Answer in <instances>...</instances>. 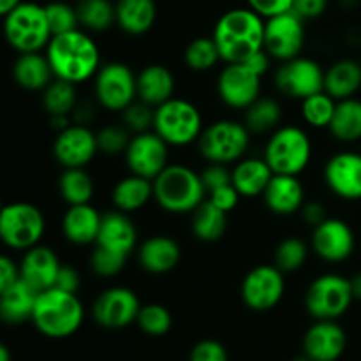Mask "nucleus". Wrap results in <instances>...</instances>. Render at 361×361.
Listing matches in <instances>:
<instances>
[{
    "label": "nucleus",
    "instance_id": "1",
    "mask_svg": "<svg viewBox=\"0 0 361 361\" xmlns=\"http://www.w3.org/2000/svg\"><path fill=\"white\" fill-rule=\"evenodd\" d=\"M44 51L55 78L74 85L92 80L101 69V49L81 28L53 35Z\"/></svg>",
    "mask_w": 361,
    "mask_h": 361
},
{
    "label": "nucleus",
    "instance_id": "2",
    "mask_svg": "<svg viewBox=\"0 0 361 361\" xmlns=\"http://www.w3.org/2000/svg\"><path fill=\"white\" fill-rule=\"evenodd\" d=\"M264 20L250 7L226 11L214 28L215 44L226 63L245 62L254 53L264 49Z\"/></svg>",
    "mask_w": 361,
    "mask_h": 361
},
{
    "label": "nucleus",
    "instance_id": "3",
    "mask_svg": "<svg viewBox=\"0 0 361 361\" xmlns=\"http://www.w3.org/2000/svg\"><path fill=\"white\" fill-rule=\"evenodd\" d=\"M83 316V305L76 293L51 288L39 293L32 323L46 337L66 338L80 330Z\"/></svg>",
    "mask_w": 361,
    "mask_h": 361
},
{
    "label": "nucleus",
    "instance_id": "4",
    "mask_svg": "<svg viewBox=\"0 0 361 361\" xmlns=\"http://www.w3.org/2000/svg\"><path fill=\"white\" fill-rule=\"evenodd\" d=\"M204 194L201 175L183 164H169L154 180L155 201L169 214H192L204 201Z\"/></svg>",
    "mask_w": 361,
    "mask_h": 361
},
{
    "label": "nucleus",
    "instance_id": "5",
    "mask_svg": "<svg viewBox=\"0 0 361 361\" xmlns=\"http://www.w3.org/2000/svg\"><path fill=\"white\" fill-rule=\"evenodd\" d=\"M4 35L7 44L18 53H37L46 49L53 34L44 6L21 2L4 16Z\"/></svg>",
    "mask_w": 361,
    "mask_h": 361
},
{
    "label": "nucleus",
    "instance_id": "6",
    "mask_svg": "<svg viewBox=\"0 0 361 361\" xmlns=\"http://www.w3.org/2000/svg\"><path fill=\"white\" fill-rule=\"evenodd\" d=\"M263 157L275 175L298 176L312 159L309 134L296 126L279 127L268 140Z\"/></svg>",
    "mask_w": 361,
    "mask_h": 361
},
{
    "label": "nucleus",
    "instance_id": "7",
    "mask_svg": "<svg viewBox=\"0 0 361 361\" xmlns=\"http://www.w3.org/2000/svg\"><path fill=\"white\" fill-rule=\"evenodd\" d=\"M154 130L169 147H187L203 134V116L190 101L173 97L155 108Z\"/></svg>",
    "mask_w": 361,
    "mask_h": 361
},
{
    "label": "nucleus",
    "instance_id": "8",
    "mask_svg": "<svg viewBox=\"0 0 361 361\" xmlns=\"http://www.w3.org/2000/svg\"><path fill=\"white\" fill-rule=\"evenodd\" d=\"M250 130L236 120H219L208 126L197 140L200 154L212 164H236L245 157Z\"/></svg>",
    "mask_w": 361,
    "mask_h": 361
},
{
    "label": "nucleus",
    "instance_id": "9",
    "mask_svg": "<svg viewBox=\"0 0 361 361\" xmlns=\"http://www.w3.org/2000/svg\"><path fill=\"white\" fill-rule=\"evenodd\" d=\"M46 231L41 208L27 201H14L0 212V238L9 249L28 250L39 245Z\"/></svg>",
    "mask_w": 361,
    "mask_h": 361
},
{
    "label": "nucleus",
    "instance_id": "10",
    "mask_svg": "<svg viewBox=\"0 0 361 361\" xmlns=\"http://www.w3.org/2000/svg\"><path fill=\"white\" fill-rule=\"evenodd\" d=\"M355 300L351 279L324 274L309 286L305 295L307 312L317 321H335L348 312Z\"/></svg>",
    "mask_w": 361,
    "mask_h": 361
},
{
    "label": "nucleus",
    "instance_id": "11",
    "mask_svg": "<svg viewBox=\"0 0 361 361\" xmlns=\"http://www.w3.org/2000/svg\"><path fill=\"white\" fill-rule=\"evenodd\" d=\"M94 92L102 108L122 113L136 101L137 74H134L127 63H104L94 78Z\"/></svg>",
    "mask_w": 361,
    "mask_h": 361
},
{
    "label": "nucleus",
    "instance_id": "12",
    "mask_svg": "<svg viewBox=\"0 0 361 361\" xmlns=\"http://www.w3.org/2000/svg\"><path fill=\"white\" fill-rule=\"evenodd\" d=\"M295 11L268 18L264 23V49L271 59L288 62L302 53L305 44V25Z\"/></svg>",
    "mask_w": 361,
    "mask_h": 361
},
{
    "label": "nucleus",
    "instance_id": "13",
    "mask_svg": "<svg viewBox=\"0 0 361 361\" xmlns=\"http://www.w3.org/2000/svg\"><path fill=\"white\" fill-rule=\"evenodd\" d=\"M286 291L284 271L275 264H259L242 282V300L250 310L267 312L279 305Z\"/></svg>",
    "mask_w": 361,
    "mask_h": 361
},
{
    "label": "nucleus",
    "instance_id": "14",
    "mask_svg": "<svg viewBox=\"0 0 361 361\" xmlns=\"http://www.w3.org/2000/svg\"><path fill=\"white\" fill-rule=\"evenodd\" d=\"M324 74L326 71H323L316 60L300 55L282 62L275 73V85L288 97L303 101L324 90Z\"/></svg>",
    "mask_w": 361,
    "mask_h": 361
},
{
    "label": "nucleus",
    "instance_id": "15",
    "mask_svg": "<svg viewBox=\"0 0 361 361\" xmlns=\"http://www.w3.org/2000/svg\"><path fill=\"white\" fill-rule=\"evenodd\" d=\"M140 310L141 303L136 293L129 288L115 286V288L102 291L95 298L92 316H94L95 323L101 324L102 328L120 330V328L136 323Z\"/></svg>",
    "mask_w": 361,
    "mask_h": 361
},
{
    "label": "nucleus",
    "instance_id": "16",
    "mask_svg": "<svg viewBox=\"0 0 361 361\" xmlns=\"http://www.w3.org/2000/svg\"><path fill=\"white\" fill-rule=\"evenodd\" d=\"M168 148L169 145L155 130L154 133L147 130V133L134 134L126 154H123L129 171L154 182L169 166Z\"/></svg>",
    "mask_w": 361,
    "mask_h": 361
},
{
    "label": "nucleus",
    "instance_id": "17",
    "mask_svg": "<svg viewBox=\"0 0 361 361\" xmlns=\"http://www.w3.org/2000/svg\"><path fill=\"white\" fill-rule=\"evenodd\" d=\"M261 78L247 63H226L217 80L221 101L233 109H247L261 95Z\"/></svg>",
    "mask_w": 361,
    "mask_h": 361
},
{
    "label": "nucleus",
    "instance_id": "18",
    "mask_svg": "<svg viewBox=\"0 0 361 361\" xmlns=\"http://www.w3.org/2000/svg\"><path fill=\"white\" fill-rule=\"evenodd\" d=\"M97 152V136L81 123H71L67 129L60 130L53 143V155L63 169L85 168Z\"/></svg>",
    "mask_w": 361,
    "mask_h": 361
},
{
    "label": "nucleus",
    "instance_id": "19",
    "mask_svg": "<svg viewBox=\"0 0 361 361\" xmlns=\"http://www.w3.org/2000/svg\"><path fill=\"white\" fill-rule=\"evenodd\" d=\"M355 233L348 222L328 217L314 228L312 249L321 259L328 263L345 261L355 250Z\"/></svg>",
    "mask_w": 361,
    "mask_h": 361
},
{
    "label": "nucleus",
    "instance_id": "20",
    "mask_svg": "<svg viewBox=\"0 0 361 361\" xmlns=\"http://www.w3.org/2000/svg\"><path fill=\"white\" fill-rule=\"evenodd\" d=\"M324 182L342 200H361V154L341 152L324 166Z\"/></svg>",
    "mask_w": 361,
    "mask_h": 361
},
{
    "label": "nucleus",
    "instance_id": "21",
    "mask_svg": "<svg viewBox=\"0 0 361 361\" xmlns=\"http://www.w3.org/2000/svg\"><path fill=\"white\" fill-rule=\"evenodd\" d=\"M60 268H62V263L55 250L41 243L25 250L20 261L21 279L39 293L55 288Z\"/></svg>",
    "mask_w": 361,
    "mask_h": 361
},
{
    "label": "nucleus",
    "instance_id": "22",
    "mask_svg": "<svg viewBox=\"0 0 361 361\" xmlns=\"http://www.w3.org/2000/svg\"><path fill=\"white\" fill-rule=\"evenodd\" d=\"M348 338L335 321H317L303 337V355L312 361H337L344 353Z\"/></svg>",
    "mask_w": 361,
    "mask_h": 361
},
{
    "label": "nucleus",
    "instance_id": "23",
    "mask_svg": "<svg viewBox=\"0 0 361 361\" xmlns=\"http://www.w3.org/2000/svg\"><path fill=\"white\" fill-rule=\"evenodd\" d=\"M95 245L129 257L137 247L136 226L130 221L129 214L122 210L102 214L101 229H99Z\"/></svg>",
    "mask_w": 361,
    "mask_h": 361
},
{
    "label": "nucleus",
    "instance_id": "24",
    "mask_svg": "<svg viewBox=\"0 0 361 361\" xmlns=\"http://www.w3.org/2000/svg\"><path fill=\"white\" fill-rule=\"evenodd\" d=\"M180 257H182V250L178 243L164 235L147 238L137 247V259H140L141 268L148 274L162 275L175 270L176 264L180 263Z\"/></svg>",
    "mask_w": 361,
    "mask_h": 361
},
{
    "label": "nucleus",
    "instance_id": "25",
    "mask_svg": "<svg viewBox=\"0 0 361 361\" xmlns=\"http://www.w3.org/2000/svg\"><path fill=\"white\" fill-rule=\"evenodd\" d=\"M101 221L102 215L90 203L74 204L63 214L62 233L74 245H90L97 240Z\"/></svg>",
    "mask_w": 361,
    "mask_h": 361
},
{
    "label": "nucleus",
    "instance_id": "26",
    "mask_svg": "<svg viewBox=\"0 0 361 361\" xmlns=\"http://www.w3.org/2000/svg\"><path fill=\"white\" fill-rule=\"evenodd\" d=\"M268 210L277 215H293L303 207L305 192L298 176L274 175L263 194Z\"/></svg>",
    "mask_w": 361,
    "mask_h": 361
},
{
    "label": "nucleus",
    "instance_id": "27",
    "mask_svg": "<svg viewBox=\"0 0 361 361\" xmlns=\"http://www.w3.org/2000/svg\"><path fill=\"white\" fill-rule=\"evenodd\" d=\"M175 94V76L162 63H150L137 74V99L152 108L164 104Z\"/></svg>",
    "mask_w": 361,
    "mask_h": 361
},
{
    "label": "nucleus",
    "instance_id": "28",
    "mask_svg": "<svg viewBox=\"0 0 361 361\" xmlns=\"http://www.w3.org/2000/svg\"><path fill=\"white\" fill-rule=\"evenodd\" d=\"M39 291H35L30 284L20 279L0 291V316L7 324H21L25 321H32L35 303H37Z\"/></svg>",
    "mask_w": 361,
    "mask_h": 361
},
{
    "label": "nucleus",
    "instance_id": "29",
    "mask_svg": "<svg viewBox=\"0 0 361 361\" xmlns=\"http://www.w3.org/2000/svg\"><path fill=\"white\" fill-rule=\"evenodd\" d=\"M274 175V169L268 166L264 157L242 159L231 169L233 185H235V189L238 190L242 197L263 196Z\"/></svg>",
    "mask_w": 361,
    "mask_h": 361
},
{
    "label": "nucleus",
    "instance_id": "30",
    "mask_svg": "<svg viewBox=\"0 0 361 361\" xmlns=\"http://www.w3.org/2000/svg\"><path fill=\"white\" fill-rule=\"evenodd\" d=\"M13 78L25 90L39 92L55 80V74L46 53H20L13 63Z\"/></svg>",
    "mask_w": 361,
    "mask_h": 361
},
{
    "label": "nucleus",
    "instance_id": "31",
    "mask_svg": "<svg viewBox=\"0 0 361 361\" xmlns=\"http://www.w3.org/2000/svg\"><path fill=\"white\" fill-rule=\"evenodd\" d=\"M116 25L129 35H143L157 20L155 0H116Z\"/></svg>",
    "mask_w": 361,
    "mask_h": 361
},
{
    "label": "nucleus",
    "instance_id": "32",
    "mask_svg": "<svg viewBox=\"0 0 361 361\" xmlns=\"http://www.w3.org/2000/svg\"><path fill=\"white\" fill-rule=\"evenodd\" d=\"M361 87V66L355 60H338L324 74V92L335 101L355 97Z\"/></svg>",
    "mask_w": 361,
    "mask_h": 361
},
{
    "label": "nucleus",
    "instance_id": "33",
    "mask_svg": "<svg viewBox=\"0 0 361 361\" xmlns=\"http://www.w3.org/2000/svg\"><path fill=\"white\" fill-rule=\"evenodd\" d=\"M150 197H154V182L134 173L120 180L113 187L111 192L116 210H122L126 214H133L143 208L150 201Z\"/></svg>",
    "mask_w": 361,
    "mask_h": 361
},
{
    "label": "nucleus",
    "instance_id": "34",
    "mask_svg": "<svg viewBox=\"0 0 361 361\" xmlns=\"http://www.w3.org/2000/svg\"><path fill=\"white\" fill-rule=\"evenodd\" d=\"M192 235L201 242H217L228 229V214L215 207L210 200L203 201L192 212Z\"/></svg>",
    "mask_w": 361,
    "mask_h": 361
},
{
    "label": "nucleus",
    "instance_id": "35",
    "mask_svg": "<svg viewBox=\"0 0 361 361\" xmlns=\"http://www.w3.org/2000/svg\"><path fill=\"white\" fill-rule=\"evenodd\" d=\"M330 133L337 137L338 141H351L361 140V101L360 99H344L337 101L335 115L330 123Z\"/></svg>",
    "mask_w": 361,
    "mask_h": 361
},
{
    "label": "nucleus",
    "instance_id": "36",
    "mask_svg": "<svg viewBox=\"0 0 361 361\" xmlns=\"http://www.w3.org/2000/svg\"><path fill=\"white\" fill-rule=\"evenodd\" d=\"M42 106L49 116H71L78 106L76 85L55 78L42 90Z\"/></svg>",
    "mask_w": 361,
    "mask_h": 361
},
{
    "label": "nucleus",
    "instance_id": "37",
    "mask_svg": "<svg viewBox=\"0 0 361 361\" xmlns=\"http://www.w3.org/2000/svg\"><path fill=\"white\" fill-rule=\"evenodd\" d=\"M59 190L69 207L90 203L94 196V180L85 168H67L60 175Z\"/></svg>",
    "mask_w": 361,
    "mask_h": 361
},
{
    "label": "nucleus",
    "instance_id": "38",
    "mask_svg": "<svg viewBox=\"0 0 361 361\" xmlns=\"http://www.w3.org/2000/svg\"><path fill=\"white\" fill-rule=\"evenodd\" d=\"M76 9L80 27L88 32H104L116 25V7L111 0H81Z\"/></svg>",
    "mask_w": 361,
    "mask_h": 361
},
{
    "label": "nucleus",
    "instance_id": "39",
    "mask_svg": "<svg viewBox=\"0 0 361 361\" xmlns=\"http://www.w3.org/2000/svg\"><path fill=\"white\" fill-rule=\"evenodd\" d=\"M282 120V106L271 97H259L245 109V126L250 133H270L279 129Z\"/></svg>",
    "mask_w": 361,
    "mask_h": 361
},
{
    "label": "nucleus",
    "instance_id": "40",
    "mask_svg": "<svg viewBox=\"0 0 361 361\" xmlns=\"http://www.w3.org/2000/svg\"><path fill=\"white\" fill-rule=\"evenodd\" d=\"M183 60L190 71L207 73L212 67L217 66V62L221 60V53H219L214 37H196L187 44L185 51H183Z\"/></svg>",
    "mask_w": 361,
    "mask_h": 361
},
{
    "label": "nucleus",
    "instance_id": "41",
    "mask_svg": "<svg viewBox=\"0 0 361 361\" xmlns=\"http://www.w3.org/2000/svg\"><path fill=\"white\" fill-rule=\"evenodd\" d=\"M335 108H337V101L323 90L319 94H314L310 97L303 99L302 116L310 127L324 129V127H330L331 118L335 115Z\"/></svg>",
    "mask_w": 361,
    "mask_h": 361
},
{
    "label": "nucleus",
    "instance_id": "42",
    "mask_svg": "<svg viewBox=\"0 0 361 361\" xmlns=\"http://www.w3.org/2000/svg\"><path fill=\"white\" fill-rule=\"evenodd\" d=\"M136 323L141 331L150 337H162L171 330L173 317L171 312L161 303H147V305H141Z\"/></svg>",
    "mask_w": 361,
    "mask_h": 361
},
{
    "label": "nucleus",
    "instance_id": "43",
    "mask_svg": "<svg viewBox=\"0 0 361 361\" xmlns=\"http://www.w3.org/2000/svg\"><path fill=\"white\" fill-rule=\"evenodd\" d=\"M309 257V247L300 238H286L275 250V267L284 274L300 270Z\"/></svg>",
    "mask_w": 361,
    "mask_h": 361
},
{
    "label": "nucleus",
    "instance_id": "44",
    "mask_svg": "<svg viewBox=\"0 0 361 361\" xmlns=\"http://www.w3.org/2000/svg\"><path fill=\"white\" fill-rule=\"evenodd\" d=\"M46 18H48L49 28L53 35L66 34V32L80 28V18H78V9L71 6L69 2L55 0L44 6Z\"/></svg>",
    "mask_w": 361,
    "mask_h": 361
},
{
    "label": "nucleus",
    "instance_id": "45",
    "mask_svg": "<svg viewBox=\"0 0 361 361\" xmlns=\"http://www.w3.org/2000/svg\"><path fill=\"white\" fill-rule=\"evenodd\" d=\"M95 136H97L99 152L104 155L126 154L133 140L130 130L126 126H104L99 129V133H95Z\"/></svg>",
    "mask_w": 361,
    "mask_h": 361
},
{
    "label": "nucleus",
    "instance_id": "46",
    "mask_svg": "<svg viewBox=\"0 0 361 361\" xmlns=\"http://www.w3.org/2000/svg\"><path fill=\"white\" fill-rule=\"evenodd\" d=\"M154 116L155 108H152L150 104H147L143 101H134L129 108H126L122 111L123 126L134 134L150 130V127H154Z\"/></svg>",
    "mask_w": 361,
    "mask_h": 361
},
{
    "label": "nucleus",
    "instance_id": "47",
    "mask_svg": "<svg viewBox=\"0 0 361 361\" xmlns=\"http://www.w3.org/2000/svg\"><path fill=\"white\" fill-rule=\"evenodd\" d=\"M126 263L127 256L111 252V250L102 249V247L97 245H95L94 252L90 256L92 270H94L95 275H101V277H115L126 268Z\"/></svg>",
    "mask_w": 361,
    "mask_h": 361
},
{
    "label": "nucleus",
    "instance_id": "48",
    "mask_svg": "<svg viewBox=\"0 0 361 361\" xmlns=\"http://www.w3.org/2000/svg\"><path fill=\"white\" fill-rule=\"evenodd\" d=\"M189 361H229V356L221 342L201 341L190 351Z\"/></svg>",
    "mask_w": 361,
    "mask_h": 361
},
{
    "label": "nucleus",
    "instance_id": "49",
    "mask_svg": "<svg viewBox=\"0 0 361 361\" xmlns=\"http://www.w3.org/2000/svg\"><path fill=\"white\" fill-rule=\"evenodd\" d=\"M201 180H203L207 192H214L215 189H221V187L233 183L231 171H229L224 164H212V162L210 166L201 173Z\"/></svg>",
    "mask_w": 361,
    "mask_h": 361
},
{
    "label": "nucleus",
    "instance_id": "50",
    "mask_svg": "<svg viewBox=\"0 0 361 361\" xmlns=\"http://www.w3.org/2000/svg\"><path fill=\"white\" fill-rule=\"evenodd\" d=\"M293 2L295 0H247V6L256 11L264 20H268L277 14L293 11Z\"/></svg>",
    "mask_w": 361,
    "mask_h": 361
},
{
    "label": "nucleus",
    "instance_id": "51",
    "mask_svg": "<svg viewBox=\"0 0 361 361\" xmlns=\"http://www.w3.org/2000/svg\"><path fill=\"white\" fill-rule=\"evenodd\" d=\"M240 192L235 189V185L233 183H229V185H224L221 187V189H215L214 192H210V201L215 204L217 208H221L222 212H226V214H229V212H233L236 208V204H238L240 201Z\"/></svg>",
    "mask_w": 361,
    "mask_h": 361
},
{
    "label": "nucleus",
    "instance_id": "52",
    "mask_svg": "<svg viewBox=\"0 0 361 361\" xmlns=\"http://www.w3.org/2000/svg\"><path fill=\"white\" fill-rule=\"evenodd\" d=\"M328 0H295L293 11L303 20H314L319 18L326 11Z\"/></svg>",
    "mask_w": 361,
    "mask_h": 361
},
{
    "label": "nucleus",
    "instance_id": "53",
    "mask_svg": "<svg viewBox=\"0 0 361 361\" xmlns=\"http://www.w3.org/2000/svg\"><path fill=\"white\" fill-rule=\"evenodd\" d=\"M20 279V264L14 263V259H11L9 256L0 257V291L13 286Z\"/></svg>",
    "mask_w": 361,
    "mask_h": 361
},
{
    "label": "nucleus",
    "instance_id": "54",
    "mask_svg": "<svg viewBox=\"0 0 361 361\" xmlns=\"http://www.w3.org/2000/svg\"><path fill=\"white\" fill-rule=\"evenodd\" d=\"M55 288L67 293H76L78 288H80V274L73 267H69V264H62L59 277H56Z\"/></svg>",
    "mask_w": 361,
    "mask_h": 361
},
{
    "label": "nucleus",
    "instance_id": "55",
    "mask_svg": "<svg viewBox=\"0 0 361 361\" xmlns=\"http://www.w3.org/2000/svg\"><path fill=\"white\" fill-rule=\"evenodd\" d=\"M302 215H303V219H305L307 224L314 226V228H316V226H319L321 222H324L328 219L326 208H324L321 203H317V201L303 204Z\"/></svg>",
    "mask_w": 361,
    "mask_h": 361
},
{
    "label": "nucleus",
    "instance_id": "56",
    "mask_svg": "<svg viewBox=\"0 0 361 361\" xmlns=\"http://www.w3.org/2000/svg\"><path fill=\"white\" fill-rule=\"evenodd\" d=\"M270 53H268L267 49H261V51L254 53V55L250 56V59H247L243 63H247V66H249L254 73L259 74V76H264V74L268 73V69H270Z\"/></svg>",
    "mask_w": 361,
    "mask_h": 361
},
{
    "label": "nucleus",
    "instance_id": "57",
    "mask_svg": "<svg viewBox=\"0 0 361 361\" xmlns=\"http://www.w3.org/2000/svg\"><path fill=\"white\" fill-rule=\"evenodd\" d=\"M21 2H23V0H0V14L6 16L7 13H11V11H13L14 7L20 6Z\"/></svg>",
    "mask_w": 361,
    "mask_h": 361
},
{
    "label": "nucleus",
    "instance_id": "58",
    "mask_svg": "<svg viewBox=\"0 0 361 361\" xmlns=\"http://www.w3.org/2000/svg\"><path fill=\"white\" fill-rule=\"evenodd\" d=\"M351 286H353V293H355V298L361 300V274H356L355 277L351 279Z\"/></svg>",
    "mask_w": 361,
    "mask_h": 361
},
{
    "label": "nucleus",
    "instance_id": "59",
    "mask_svg": "<svg viewBox=\"0 0 361 361\" xmlns=\"http://www.w3.org/2000/svg\"><path fill=\"white\" fill-rule=\"evenodd\" d=\"M0 361H11V353L6 345H0Z\"/></svg>",
    "mask_w": 361,
    "mask_h": 361
},
{
    "label": "nucleus",
    "instance_id": "60",
    "mask_svg": "<svg viewBox=\"0 0 361 361\" xmlns=\"http://www.w3.org/2000/svg\"><path fill=\"white\" fill-rule=\"evenodd\" d=\"M293 361H312V360H310L307 355H303V356H298V358H295Z\"/></svg>",
    "mask_w": 361,
    "mask_h": 361
},
{
    "label": "nucleus",
    "instance_id": "61",
    "mask_svg": "<svg viewBox=\"0 0 361 361\" xmlns=\"http://www.w3.org/2000/svg\"><path fill=\"white\" fill-rule=\"evenodd\" d=\"M74 2H81V0H74Z\"/></svg>",
    "mask_w": 361,
    "mask_h": 361
}]
</instances>
